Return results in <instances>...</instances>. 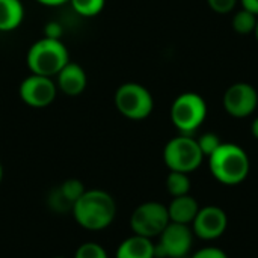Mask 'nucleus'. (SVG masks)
Here are the masks:
<instances>
[{
  "instance_id": "aec40b11",
  "label": "nucleus",
  "mask_w": 258,
  "mask_h": 258,
  "mask_svg": "<svg viewBox=\"0 0 258 258\" xmlns=\"http://www.w3.org/2000/svg\"><path fill=\"white\" fill-rule=\"evenodd\" d=\"M73 258H109V255L100 243L85 242L76 249Z\"/></svg>"
},
{
  "instance_id": "bb28decb",
  "label": "nucleus",
  "mask_w": 258,
  "mask_h": 258,
  "mask_svg": "<svg viewBox=\"0 0 258 258\" xmlns=\"http://www.w3.org/2000/svg\"><path fill=\"white\" fill-rule=\"evenodd\" d=\"M38 3L44 5V6H50V8H54V6H62L65 3H70V0H36Z\"/></svg>"
},
{
  "instance_id": "f257e3e1",
  "label": "nucleus",
  "mask_w": 258,
  "mask_h": 258,
  "mask_svg": "<svg viewBox=\"0 0 258 258\" xmlns=\"http://www.w3.org/2000/svg\"><path fill=\"white\" fill-rule=\"evenodd\" d=\"M79 227L88 231H101L112 225L116 216L113 197L103 189H86L71 210Z\"/></svg>"
},
{
  "instance_id": "a211bd4d",
  "label": "nucleus",
  "mask_w": 258,
  "mask_h": 258,
  "mask_svg": "<svg viewBox=\"0 0 258 258\" xmlns=\"http://www.w3.org/2000/svg\"><path fill=\"white\" fill-rule=\"evenodd\" d=\"M76 14L85 18L98 15L106 5V0H70Z\"/></svg>"
},
{
  "instance_id": "423d86ee",
  "label": "nucleus",
  "mask_w": 258,
  "mask_h": 258,
  "mask_svg": "<svg viewBox=\"0 0 258 258\" xmlns=\"http://www.w3.org/2000/svg\"><path fill=\"white\" fill-rule=\"evenodd\" d=\"M204 160L197 139L187 135L172 138L163 148V162L169 171L190 174L197 171Z\"/></svg>"
},
{
  "instance_id": "a878e982",
  "label": "nucleus",
  "mask_w": 258,
  "mask_h": 258,
  "mask_svg": "<svg viewBox=\"0 0 258 258\" xmlns=\"http://www.w3.org/2000/svg\"><path fill=\"white\" fill-rule=\"evenodd\" d=\"M240 3H242V8L243 9L255 14L258 17V0H240Z\"/></svg>"
},
{
  "instance_id": "7c9ffc66",
  "label": "nucleus",
  "mask_w": 258,
  "mask_h": 258,
  "mask_svg": "<svg viewBox=\"0 0 258 258\" xmlns=\"http://www.w3.org/2000/svg\"><path fill=\"white\" fill-rule=\"evenodd\" d=\"M53 258H68V257H63V255H56V257Z\"/></svg>"
},
{
  "instance_id": "cd10ccee",
  "label": "nucleus",
  "mask_w": 258,
  "mask_h": 258,
  "mask_svg": "<svg viewBox=\"0 0 258 258\" xmlns=\"http://www.w3.org/2000/svg\"><path fill=\"white\" fill-rule=\"evenodd\" d=\"M251 133H252V136L258 141V116L252 121V124H251Z\"/></svg>"
},
{
  "instance_id": "4468645a",
  "label": "nucleus",
  "mask_w": 258,
  "mask_h": 258,
  "mask_svg": "<svg viewBox=\"0 0 258 258\" xmlns=\"http://www.w3.org/2000/svg\"><path fill=\"white\" fill-rule=\"evenodd\" d=\"M198 210H200V206L194 197H190V195L175 197V198H172L171 204L168 206L169 221L175 222V224L189 225L194 222Z\"/></svg>"
},
{
  "instance_id": "ddd939ff",
  "label": "nucleus",
  "mask_w": 258,
  "mask_h": 258,
  "mask_svg": "<svg viewBox=\"0 0 258 258\" xmlns=\"http://www.w3.org/2000/svg\"><path fill=\"white\" fill-rule=\"evenodd\" d=\"M115 258H156V245L151 239L133 234L119 243Z\"/></svg>"
},
{
  "instance_id": "dca6fc26",
  "label": "nucleus",
  "mask_w": 258,
  "mask_h": 258,
  "mask_svg": "<svg viewBox=\"0 0 258 258\" xmlns=\"http://www.w3.org/2000/svg\"><path fill=\"white\" fill-rule=\"evenodd\" d=\"M166 189H168V192H169V195L172 198L189 195V190H190L189 174L177 172V171H169V175L166 178Z\"/></svg>"
},
{
  "instance_id": "0eeeda50",
  "label": "nucleus",
  "mask_w": 258,
  "mask_h": 258,
  "mask_svg": "<svg viewBox=\"0 0 258 258\" xmlns=\"http://www.w3.org/2000/svg\"><path fill=\"white\" fill-rule=\"evenodd\" d=\"M169 222L171 221L166 206L157 201H147L138 206L132 213L130 228L133 234L153 240L162 234Z\"/></svg>"
},
{
  "instance_id": "1a4fd4ad",
  "label": "nucleus",
  "mask_w": 258,
  "mask_h": 258,
  "mask_svg": "<svg viewBox=\"0 0 258 258\" xmlns=\"http://www.w3.org/2000/svg\"><path fill=\"white\" fill-rule=\"evenodd\" d=\"M18 95L29 107L42 109L54 101L57 95V86L53 82V77L30 74L20 83Z\"/></svg>"
},
{
  "instance_id": "6ab92c4d",
  "label": "nucleus",
  "mask_w": 258,
  "mask_h": 258,
  "mask_svg": "<svg viewBox=\"0 0 258 258\" xmlns=\"http://www.w3.org/2000/svg\"><path fill=\"white\" fill-rule=\"evenodd\" d=\"M57 189L71 206H74V203L86 192V186L79 178H68Z\"/></svg>"
},
{
  "instance_id": "20e7f679",
  "label": "nucleus",
  "mask_w": 258,
  "mask_h": 258,
  "mask_svg": "<svg viewBox=\"0 0 258 258\" xmlns=\"http://www.w3.org/2000/svg\"><path fill=\"white\" fill-rule=\"evenodd\" d=\"M169 115L180 135L192 136L206 121L207 104L200 94L184 92L172 101Z\"/></svg>"
},
{
  "instance_id": "6e6552de",
  "label": "nucleus",
  "mask_w": 258,
  "mask_h": 258,
  "mask_svg": "<svg viewBox=\"0 0 258 258\" xmlns=\"http://www.w3.org/2000/svg\"><path fill=\"white\" fill-rule=\"evenodd\" d=\"M194 243V231L189 225L169 222L159 236L156 245V258H183L187 255Z\"/></svg>"
},
{
  "instance_id": "2eb2a0df",
  "label": "nucleus",
  "mask_w": 258,
  "mask_h": 258,
  "mask_svg": "<svg viewBox=\"0 0 258 258\" xmlns=\"http://www.w3.org/2000/svg\"><path fill=\"white\" fill-rule=\"evenodd\" d=\"M24 12L21 0H0V32L18 29L24 20Z\"/></svg>"
},
{
  "instance_id": "5701e85b",
  "label": "nucleus",
  "mask_w": 258,
  "mask_h": 258,
  "mask_svg": "<svg viewBox=\"0 0 258 258\" xmlns=\"http://www.w3.org/2000/svg\"><path fill=\"white\" fill-rule=\"evenodd\" d=\"M239 0H207L209 8L216 14H230L234 11Z\"/></svg>"
},
{
  "instance_id": "9d476101",
  "label": "nucleus",
  "mask_w": 258,
  "mask_h": 258,
  "mask_svg": "<svg viewBox=\"0 0 258 258\" xmlns=\"http://www.w3.org/2000/svg\"><path fill=\"white\" fill-rule=\"evenodd\" d=\"M224 109L233 118H246L255 112L258 106L257 89L245 82L233 83L224 94Z\"/></svg>"
},
{
  "instance_id": "c85d7f7f",
  "label": "nucleus",
  "mask_w": 258,
  "mask_h": 258,
  "mask_svg": "<svg viewBox=\"0 0 258 258\" xmlns=\"http://www.w3.org/2000/svg\"><path fill=\"white\" fill-rule=\"evenodd\" d=\"M254 36H255V39H257V42H258V20H257V26H255V30H254Z\"/></svg>"
},
{
  "instance_id": "f03ea898",
  "label": "nucleus",
  "mask_w": 258,
  "mask_h": 258,
  "mask_svg": "<svg viewBox=\"0 0 258 258\" xmlns=\"http://www.w3.org/2000/svg\"><path fill=\"white\" fill-rule=\"evenodd\" d=\"M209 168L219 183L236 186L243 183L249 175L251 162L242 147L236 144H222L209 157Z\"/></svg>"
},
{
  "instance_id": "7ed1b4c3",
  "label": "nucleus",
  "mask_w": 258,
  "mask_h": 258,
  "mask_svg": "<svg viewBox=\"0 0 258 258\" xmlns=\"http://www.w3.org/2000/svg\"><path fill=\"white\" fill-rule=\"evenodd\" d=\"M26 62L32 74L56 77L57 73L70 62V53L60 39L42 36L30 45Z\"/></svg>"
},
{
  "instance_id": "b1692460",
  "label": "nucleus",
  "mask_w": 258,
  "mask_h": 258,
  "mask_svg": "<svg viewBox=\"0 0 258 258\" xmlns=\"http://www.w3.org/2000/svg\"><path fill=\"white\" fill-rule=\"evenodd\" d=\"M192 258H228V255L219 249V248H215V246H207V248H203L200 251H197Z\"/></svg>"
},
{
  "instance_id": "4be33fe9",
  "label": "nucleus",
  "mask_w": 258,
  "mask_h": 258,
  "mask_svg": "<svg viewBox=\"0 0 258 258\" xmlns=\"http://www.w3.org/2000/svg\"><path fill=\"white\" fill-rule=\"evenodd\" d=\"M48 203H50L51 209L56 210V212H71L73 210V206L62 197V194L59 192V189H56V190H53L50 194Z\"/></svg>"
},
{
  "instance_id": "39448f33",
  "label": "nucleus",
  "mask_w": 258,
  "mask_h": 258,
  "mask_svg": "<svg viewBox=\"0 0 258 258\" xmlns=\"http://www.w3.org/2000/svg\"><path fill=\"white\" fill-rule=\"evenodd\" d=\"M115 107L127 119L142 121L151 115L154 109V98L144 85L127 82L115 92Z\"/></svg>"
},
{
  "instance_id": "f8f14e48",
  "label": "nucleus",
  "mask_w": 258,
  "mask_h": 258,
  "mask_svg": "<svg viewBox=\"0 0 258 258\" xmlns=\"http://www.w3.org/2000/svg\"><path fill=\"white\" fill-rule=\"evenodd\" d=\"M88 85V76L82 65L77 62H68L56 76V86L57 91L68 97L80 95Z\"/></svg>"
},
{
  "instance_id": "412c9836",
  "label": "nucleus",
  "mask_w": 258,
  "mask_h": 258,
  "mask_svg": "<svg viewBox=\"0 0 258 258\" xmlns=\"http://www.w3.org/2000/svg\"><path fill=\"white\" fill-rule=\"evenodd\" d=\"M197 142L204 157H210L222 145L221 138L216 133H204L200 136V139H197Z\"/></svg>"
},
{
  "instance_id": "c756f323",
  "label": "nucleus",
  "mask_w": 258,
  "mask_h": 258,
  "mask_svg": "<svg viewBox=\"0 0 258 258\" xmlns=\"http://www.w3.org/2000/svg\"><path fill=\"white\" fill-rule=\"evenodd\" d=\"M2 180H3V166L0 163V183H2Z\"/></svg>"
},
{
  "instance_id": "9b49d317",
  "label": "nucleus",
  "mask_w": 258,
  "mask_h": 258,
  "mask_svg": "<svg viewBox=\"0 0 258 258\" xmlns=\"http://www.w3.org/2000/svg\"><path fill=\"white\" fill-rule=\"evenodd\" d=\"M228 227V216L224 209L218 206H207L198 210L194 222L192 231L197 237L203 240L219 239Z\"/></svg>"
},
{
  "instance_id": "f3484780",
  "label": "nucleus",
  "mask_w": 258,
  "mask_h": 258,
  "mask_svg": "<svg viewBox=\"0 0 258 258\" xmlns=\"http://www.w3.org/2000/svg\"><path fill=\"white\" fill-rule=\"evenodd\" d=\"M258 17L255 14L246 11V9H240L233 15V29L240 33V35H248V33H254L255 26H257Z\"/></svg>"
},
{
  "instance_id": "393cba45",
  "label": "nucleus",
  "mask_w": 258,
  "mask_h": 258,
  "mask_svg": "<svg viewBox=\"0 0 258 258\" xmlns=\"http://www.w3.org/2000/svg\"><path fill=\"white\" fill-rule=\"evenodd\" d=\"M63 33V27L60 26V23L57 21H48L44 26V36L45 38H51V39H60Z\"/></svg>"
}]
</instances>
